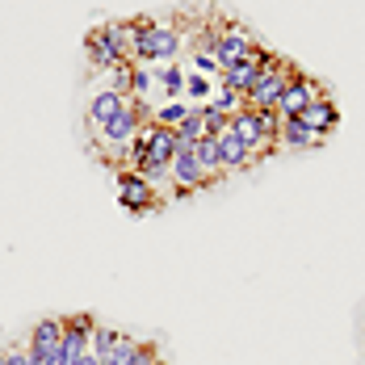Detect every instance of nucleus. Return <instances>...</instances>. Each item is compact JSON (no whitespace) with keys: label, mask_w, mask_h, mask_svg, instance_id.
Here are the masks:
<instances>
[{"label":"nucleus","mask_w":365,"mask_h":365,"mask_svg":"<svg viewBox=\"0 0 365 365\" xmlns=\"http://www.w3.org/2000/svg\"><path fill=\"white\" fill-rule=\"evenodd\" d=\"M181 51V30L173 21H155V17H135L130 21V63H173Z\"/></svg>","instance_id":"f257e3e1"},{"label":"nucleus","mask_w":365,"mask_h":365,"mask_svg":"<svg viewBox=\"0 0 365 365\" xmlns=\"http://www.w3.org/2000/svg\"><path fill=\"white\" fill-rule=\"evenodd\" d=\"M84 55H88V63L101 68V72H113V68L130 63V21H106V26L88 30Z\"/></svg>","instance_id":"f03ea898"},{"label":"nucleus","mask_w":365,"mask_h":365,"mask_svg":"<svg viewBox=\"0 0 365 365\" xmlns=\"http://www.w3.org/2000/svg\"><path fill=\"white\" fill-rule=\"evenodd\" d=\"M227 130H231L240 143L248 147L252 155H264L269 147H277L282 118H277V110H248V106H244V110L227 122Z\"/></svg>","instance_id":"7ed1b4c3"},{"label":"nucleus","mask_w":365,"mask_h":365,"mask_svg":"<svg viewBox=\"0 0 365 365\" xmlns=\"http://www.w3.org/2000/svg\"><path fill=\"white\" fill-rule=\"evenodd\" d=\"M294 72H298L294 63H286V59H273V63L260 72V80L248 88L244 106H248V110H277V101H282V93H286V84H290Z\"/></svg>","instance_id":"20e7f679"},{"label":"nucleus","mask_w":365,"mask_h":365,"mask_svg":"<svg viewBox=\"0 0 365 365\" xmlns=\"http://www.w3.org/2000/svg\"><path fill=\"white\" fill-rule=\"evenodd\" d=\"M143 122H147V110H143V106H126V110H122V113L110 122V126L101 130V151H106L110 160H118V164H122Z\"/></svg>","instance_id":"39448f33"},{"label":"nucleus","mask_w":365,"mask_h":365,"mask_svg":"<svg viewBox=\"0 0 365 365\" xmlns=\"http://www.w3.org/2000/svg\"><path fill=\"white\" fill-rule=\"evenodd\" d=\"M118 202H122V210H130V215H151V210L160 206V189L147 181V177L122 168V173H118Z\"/></svg>","instance_id":"423d86ee"},{"label":"nucleus","mask_w":365,"mask_h":365,"mask_svg":"<svg viewBox=\"0 0 365 365\" xmlns=\"http://www.w3.org/2000/svg\"><path fill=\"white\" fill-rule=\"evenodd\" d=\"M273 63V55L264 51V46H256L248 59H240V63H231V68H222L219 72V88H227V93H240V97H248V88H252L256 80H260V72Z\"/></svg>","instance_id":"0eeeda50"},{"label":"nucleus","mask_w":365,"mask_h":365,"mask_svg":"<svg viewBox=\"0 0 365 365\" xmlns=\"http://www.w3.org/2000/svg\"><path fill=\"white\" fill-rule=\"evenodd\" d=\"M319 97H328L319 80H311V76L294 72L290 84H286V93H282V101H277V118H298V113L307 110L311 101H319Z\"/></svg>","instance_id":"6e6552de"},{"label":"nucleus","mask_w":365,"mask_h":365,"mask_svg":"<svg viewBox=\"0 0 365 365\" xmlns=\"http://www.w3.org/2000/svg\"><path fill=\"white\" fill-rule=\"evenodd\" d=\"M256 42L244 26H235V21H227V26H219V38H215V51H219V63L222 68H231V63H240V59H248L252 55Z\"/></svg>","instance_id":"1a4fd4ad"},{"label":"nucleus","mask_w":365,"mask_h":365,"mask_svg":"<svg viewBox=\"0 0 365 365\" xmlns=\"http://www.w3.org/2000/svg\"><path fill=\"white\" fill-rule=\"evenodd\" d=\"M168 181L177 193H197V189H206L210 177L202 173V164L193 160V147H181L177 155H173V164H168Z\"/></svg>","instance_id":"9d476101"},{"label":"nucleus","mask_w":365,"mask_h":365,"mask_svg":"<svg viewBox=\"0 0 365 365\" xmlns=\"http://www.w3.org/2000/svg\"><path fill=\"white\" fill-rule=\"evenodd\" d=\"M63 344V319H38L26 349H30V365H46Z\"/></svg>","instance_id":"9b49d317"},{"label":"nucleus","mask_w":365,"mask_h":365,"mask_svg":"<svg viewBox=\"0 0 365 365\" xmlns=\"http://www.w3.org/2000/svg\"><path fill=\"white\" fill-rule=\"evenodd\" d=\"M126 106H130V101H126V93H122V88H113V84L97 88V93L88 97V126L101 135V130H106V126H110L113 118L126 110Z\"/></svg>","instance_id":"f8f14e48"},{"label":"nucleus","mask_w":365,"mask_h":365,"mask_svg":"<svg viewBox=\"0 0 365 365\" xmlns=\"http://www.w3.org/2000/svg\"><path fill=\"white\" fill-rule=\"evenodd\" d=\"M93 328H97L93 315H72V319H63V344H59V357H63L68 365H76L84 353H88Z\"/></svg>","instance_id":"ddd939ff"},{"label":"nucleus","mask_w":365,"mask_h":365,"mask_svg":"<svg viewBox=\"0 0 365 365\" xmlns=\"http://www.w3.org/2000/svg\"><path fill=\"white\" fill-rule=\"evenodd\" d=\"M155 353H160L155 344H143V340H135V336L118 331V340H113V353L106 357V365H147Z\"/></svg>","instance_id":"4468645a"},{"label":"nucleus","mask_w":365,"mask_h":365,"mask_svg":"<svg viewBox=\"0 0 365 365\" xmlns=\"http://www.w3.org/2000/svg\"><path fill=\"white\" fill-rule=\"evenodd\" d=\"M324 143V135H315L302 118H282V130H277V147L286 151H311V147Z\"/></svg>","instance_id":"2eb2a0df"},{"label":"nucleus","mask_w":365,"mask_h":365,"mask_svg":"<svg viewBox=\"0 0 365 365\" xmlns=\"http://www.w3.org/2000/svg\"><path fill=\"white\" fill-rule=\"evenodd\" d=\"M298 118H302V122H307L315 135H324V139H328L331 130L340 126V110H336V101H331V97H319V101H311V106L298 113Z\"/></svg>","instance_id":"dca6fc26"},{"label":"nucleus","mask_w":365,"mask_h":365,"mask_svg":"<svg viewBox=\"0 0 365 365\" xmlns=\"http://www.w3.org/2000/svg\"><path fill=\"white\" fill-rule=\"evenodd\" d=\"M215 147H219L222 173H240V168H248V164H252V151L240 143L231 130H219V135H215Z\"/></svg>","instance_id":"f3484780"},{"label":"nucleus","mask_w":365,"mask_h":365,"mask_svg":"<svg viewBox=\"0 0 365 365\" xmlns=\"http://www.w3.org/2000/svg\"><path fill=\"white\" fill-rule=\"evenodd\" d=\"M193 160L202 164V173H206L210 181H219V177H222V164H219V147H215V139H210V135L193 143Z\"/></svg>","instance_id":"a211bd4d"},{"label":"nucleus","mask_w":365,"mask_h":365,"mask_svg":"<svg viewBox=\"0 0 365 365\" xmlns=\"http://www.w3.org/2000/svg\"><path fill=\"white\" fill-rule=\"evenodd\" d=\"M155 80H160V93H164L168 101L185 97V72L177 63H160V68H155Z\"/></svg>","instance_id":"6ab92c4d"},{"label":"nucleus","mask_w":365,"mask_h":365,"mask_svg":"<svg viewBox=\"0 0 365 365\" xmlns=\"http://www.w3.org/2000/svg\"><path fill=\"white\" fill-rule=\"evenodd\" d=\"M189 110L193 106H185V101H164V106H155V113H151V122H160V126H168V130H177L185 118H189Z\"/></svg>","instance_id":"aec40b11"},{"label":"nucleus","mask_w":365,"mask_h":365,"mask_svg":"<svg viewBox=\"0 0 365 365\" xmlns=\"http://www.w3.org/2000/svg\"><path fill=\"white\" fill-rule=\"evenodd\" d=\"M185 97H193L197 106H206V101L215 97V80H210V76L189 72V76H185Z\"/></svg>","instance_id":"412c9836"},{"label":"nucleus","mask_w":365,"mask_h":365,"mask_svg":"<svg viewBox=\"0 0 365 365\" xmlns=\"http://www.w3.org/2000/svg\"><path fill=\"white\" fill-rule=\"evenodd\" d=\"M206 106H215V110H219L222 118H235V113L244 110V97H240V93H227V88H219V93H215V97H210Z\"/></svg>","instance_id":"4be33fe9"},{"label":"nucleus","mask_w":365,"mask_h":365,"mask_svg":"<svg viewBox=\"0 0 365 365\" xmlns=\"http://www.w3.org/2000/svg\"><path fill=\"white\" fill-rule=\"evenodd\" d=\"M113 340H118V331H113V328H93V340H88V353L106 361V357L113 353Z\"/></svg>","instance_id":"5701e85b"},{"label":"nucleus","mask_w":365,"mask_h":365,"mask_svg":"<svg viewBox=\"0 0 365 365\" xmlns=\"http://www.w3.org/2000/svg\"><path fill=\"white\" fill-rule=\"evenodd\" d=\"M227 122H231V118H222V113L215 110V106H202V130H206L210 139H215L219 130H227Z\"/></svg>","instance_id":"b1692460"},{"label":"nucleus","mask_w":365,"mask_h":365,"mask_svg":"<svg viewBox=\"0 0 365 365\" xmlns=\"http://www.w3.org/2000/svg\"><path fill=\"white\" fill-rule=\"evenodd\" d=\"M4 365H30V349H26V344L4 349Z\"/></svg>","instance_id":"393cba45"},{"label":"nucleus","mask_w":365,"mask_h":365,"mask_svg":"<svg viewBox=\"0 0 365 365\" xmlns=\"http://www.w3.org/2000/svg\"><path fill=\"white\" fill-rule=\"evenodd\" d=\"M76 365H106V361H101V357H93V353H84V357H80Z\"/></svg>","instance_id":"a878e982"},{"label":"nucleus","mask_w":365,"mask_h":365,"mask_svg":"<svg viewBox=\"0 0 365 365\" xmlns=\"http://www.w3.org/2000/svg\"><path fill=\"white\" fill-rule=\"evenodd\" d=\"M147 365H168V357H160V353H155V357H151Z\"/></svg>","instance_id":"bb28decb"},{"label":"nucleus","mask_w":365,"mask_h":365,"mask_svg":"<svg viewBox=\"0 0 365 365\" xmlns=\"http://www.w3.org/2000/svg\"><path fill=\"white\" fill-rule=\"evenodd\" d=\"M0 365H4V349H0Z\"/></svg>","instance_id":"cd10ccee"}]
</instances>
